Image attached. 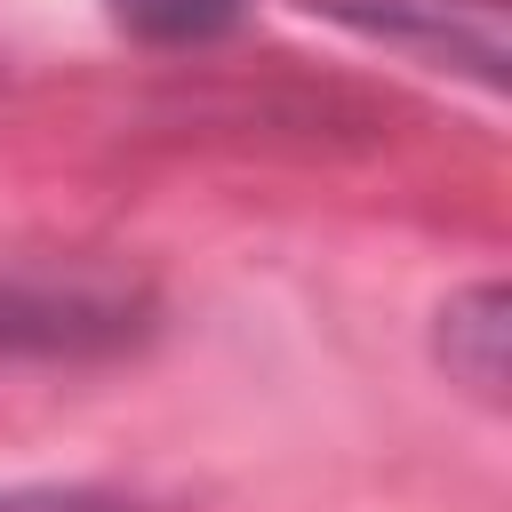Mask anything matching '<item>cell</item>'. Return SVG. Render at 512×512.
Here are the masks:
<instances>
[{
  "mask_svg": "<svg viewBox=\"0 0 512 512\" xmlns=\"http://www.w3.org/2000/svg\"><path fill=\"white\" fill-rule=\"evenodd\" d=\"M304 8L432 64V72H464L480 88H504V72H512L504 0H304Z\"/></svg>",
  "mask_w": 512,
  "mask_h": 512,
  "instance_id": "1",
  "label": "cell"
},
{
  "mask_svg": "<svg viewBox=\"0 0 512 512\" xmlns=\"http://www.w3.org/2000/svg\"><path fill=\"white\" fill-rule=\"evenodd\" d=\"M504 312H512L504 288L480 280V288L448 296V304H440V328H432V352H440L448 376L472 384L480 400H504V344H512V320H504Z\"/></svg>",
  "mask_w": 512,
  "mask_h": 512,
  "instance_id": "2",
  "label": "cell"
},
{
  "mask_svg": "<svg viewBox=\"0 0 512 512\" xmlns=\"http://www.w3.org/2000/svg\"><path fill=\"white\" fill-rule=\"evenodd\" d=\"M248 0H104V16L144 48H208L240 24Z\"/></svg>",
  "mask_w": 512,
  "mask_h": 512,
  "instance_id": "3",
  "label": "cell"
},
{
  "mask_svg": "<svg viewBox=\"0 0 512 512\" xmlns=\"http://www.w3.org/2000/svg\"><path fill=\"white\" fill-rule=\"evenodd\" d=\"M0 512H152V504L112 496V488H56V480H40V488H0Z\"/></svg>",
  "mask_w": 512,
  "mask_h": 512,
  "instance_id": "4",
  "label": "cell"
}]
</instances>
